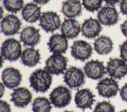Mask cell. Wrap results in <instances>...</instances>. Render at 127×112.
<instances>
[{
	"label": "cell",
	"mask_w": 127,
	"mask_h": 112,
	"mask_svg": "<svg viewBox=\"0 0 127 112\" xmlns=\"http://www.w3.org/2000/svg\"><path fill=\"white\" fill-rule=\"evenodd\" d=\"M11 101L18 108H26L31 102L32 94L28 88L25 87L16 88L10 94Z\"/></svg>",
	"instance_id": "7c38bea8"
},
{
	"label": "cell",
	"mask_w": 127,
	"mask_h": 112,
	"mask_svg": "<svg viewBox=\"0 0 127 112\" xmlns=\"http://www.w3.org/2000/svg\"><path fill=\"white\" fill-rule=\"evenodd\" d=\"M22 22L17 16L7 15L1 20V31L6 36H12L19 33L22 27Z\"/></svg>",
	"instance_id": "30bf717a"
},
{
	"label": "cell",
	"mask_w": 127,
	"mask_h": 112,
	"mask_svg": "<svg viewBox=\"0 0 127 112\" xmlns=\"http://www.w3.org/2000/svg\"><path fill=\"white\" fill-rule=\"evenodd\" d=\"M106 72L111 77L120 80L127 75V64L123 60L111 58L107 63Z\"/></svg>",
	"instance_id": "9c48e42d"
},
{
	"label": "cell",
	"mask_w": 127,
	"mask_h": 112,
	"mask_svg": "<svg viewBox=\"0 0 127 112\" xmlns=\"http://www.w3.org/2000/svg\"><path fill=\"white\" fill-rule=\"evenodd\" d=\"M20 58L24 65L33 67L38 65L40 62L41 54L39 49H35L34 47H28L22 51Z\"/></svg>",
	"instance_id": "7402d4cb"
},
{
	"label": "cell",
	"mask_w": 127,
	"mask_h": 112,
	"mask_svg": "<svg viewBox=\"0 0 127 112\" xmlns=\"http://www.w3.org/2000/svg\"><path fill=\"white\" fill-rule=\"evenodd\" d=\"M22 17L26 22L29 23H36L41 17V7L36 3H28L22 9Z\"/></svg>",
	"instance_id": "44dd1931"
},
{
	"label": "cell",
	"mask_w": 127,
	"mask_h": 112,
	"mask_svg": "<svg viewBox=\"0 0 127 112\" xmlns=\"http://www.w3.org/2000/svg\"><path fill=\"white\" fill-rule=\"evenodd\" d=\"M20 39L24 46L34 47L40 42L41 34L39 30L33 26L26 27L20 32Z\"/></svg>",
	"instance_id": "e0dca14e"
},
{
	"label": "cell",
	"mask_w": 127,
	"mask_h": 112,
	"mask_svg": "<svg viewBox=\"0 0 127 112\" xmlns=\"http://www.w3.org/2000/svg\"><path fill=\"white\" fill-rule=\"evenodd\" d=\"M127 112V110H122V111H121V112Z\"/></svg>",
	"instance_id": "d590c367"
},
{
	"label": "cell",
	"mask_w": 127,
	"mask_h": 112,
	"mask_svg": "<svg viewBox=\"0 0 127 112\" xmlns=\"http://www.w3.org/2000/svg\"><path fill=\"white\" fill-rule=\"evenodd\" d=\"M93 48L91 45L83 40L75 41L71 46V56L77 60L85 62L91 57Z\"/></svg>",
	"instance_id": "52a82bcc"
},
{
	"label": "cell",
	"mask_w": 127,
	"mask_h": 112,
	"mask_svg": "<svg viewBox=\"0 0 127 112\" xmlns=\"http://www.w3.org/2000/svg\"><path fill=\"white\" fill-rule=\"evenodd\" d=\"M72 112V111H65V112Z\"/></svg>",
	"instance_id": "8d00e7d4"
},
{
	"label": "cell",
	"mask_w": 127,
	"mask_h": 112,
	"mask_svg": "<svg viewBox=\"0 0 127 112\" xmlns=\"http://www.w3.org/2000/svg\"><path fill=\"white\" fill-rule=\"evenodd\" d=\"M30 86L36 92H46L52 84V74L45 69H37L29 77Z\"/></svg>",
	"instance_id": "6da1fadb"
},
{
	"label": "cell",
	"mask_w": 127,
	"mask_h": 112,
	"mask_svg": "<svg viewBox=\"0 0 127 112\" xmlns=\"http://www.w3.org/2000/svg\"><path fill=\"white\" fill-rule=\"evenodd\" d=\"M97 19L102 25L111 27L118 22L119 13L114 6H105L98 11Z\"/></svg>",
	"instance_id": "5bb4252c"
},
{
	"label": "cell",
	"mask_w": 127,
	"mask_h": 112,
	"mask_svg": "<svg viewBox=\"0 0 127 112\" xmlns=\"http://www.w3.org/2000/svg\"><path fill=\"white\" fill-rule=\"evenodd\" d=\"M103 1L104 0H82V4L87 11L94 13L102 7Z\"/></svg>",
	"instance_id": "484cf974"
},
{
	"label": "cell",
	"mask_w": 127,
	"mask_h": 112,
	"mask_svg": "<svg viewBox=\"0 0 127 112\" xmlns=\"http://www.w3.org/2000/svg\"><path fill=\"white\" fill-rule=\"evenodd\" d=\"M84 72L89 79L98 80L107 73L104 62L98 60H92L87 62L84 66Z\"/></svg>",
	"instance_id": "4fadbf2b"
},
{
	"label": "cell",
	"mask_w": 127,
	"mask_h": 112,
	"mask_svg": "<svg viewBox=\"0 0 127 112\" xmlns=\"http://www.w3.org/2000/svg\"><path fill=\"white\" fill-rule=\"evenodd\" d=\"M94 112H115V108L109 101H104L97 103Z\"/></svg>",
	"instance_id": "4316f807"
},
{
	"label": "cell",
	"mask_w": 127,
	"mask_h": 112,
	"mask_svg": "<svg viewBox=\"0 0 127 112\" xmlns=\"http://www.w3.org/2000/svg\"><path fill=\"white\" fill-rule=\"evenodd\" d=\"M120 11L122 14L127 16V0H121L120 3Z\"/></svg>",
	"instance_id": "4dcf8cb0"
},
{
	"label": "cell",
	"mask_w": 127,
	"mask_h": 112,
	"mask_svg": "<svg viewBox=\"0 0 127 112\" xmlns=\"http://www.w3.org/2000/svg\"><path fill=\"white\" fill-rule=\"evenodd\" d=\"M113 42L109 36H101L95 39L94 43V49L98 55H108L113 50Z\"/></svg>",
	"instance_id": "603a6c76"
},
{
	"label": "cell",
	"mask_w": 127,
	"mask_h": 112,
	"mask_svg": "<svg viewBox=\"0 0 127 112\" xmlns=\"http://www.w3.org/2000/svg\"><path fill=\"white\" fill-rule=\"evenodd\" d=\"M50 101L45 97H38L32 105L33 112H51L52 109Z\"/></svg>",
	"instance_id": "cb8c5ba5"
},
{
	"label": "cell",
	"mask_w": 127,
	"mask_h": 112,
	"mask_svg": "<svg viewBox=\"0 0 127 112\" xmlns=\"http://www.w3.org/2000/svg\"><path fill=\"white\" fill-rule=\"evenodd\" d=\"M59 15L55 12L49 11L42 13L39 19V26L47 33H52L61 27Z\"/></svg>",
	"instance_id": "8992f818"
},
{
	"label": "cell",
	"mask_w": 127,
	"mask_h": 112,
	"mask_svg": "<svg viewBox=\"0 0 127 112\" xmlns=\"http://www.w3.org/2000/svg\"><path fill=\"white\" fill-rule=\"evenodd\" d=\"M99 96L105 98H114L119 90V84L115 79L106 77L98 82L96 87Z\"/></svg>",
	"instance_id": "ba28073f"
},
{
	"label": "cell",
	"mask_w": 127,
	"mask_h": 112,
	"mask_svg": "<svg viewBox=\"0 0 127 112\" xmlns=\"http://www.w3.org/2000/svg\"><path fill=\"white\" fill-rule=\"evenodd\" d=\"M95 94L88 88L78 90L74 97V102L78 108L85 110L92 109V106L95 101Z\"/></svg>",
	"instance_id": "9a60e30c"
},
{
	"label": "cell",
	"mask_w": 127,
	"mask_h": 112,
	"mask_svg": "<svg viewBox=\"0 0 127 112\" xmlns=\"http://www.w3.org/2000/svg\"><path fill=\"white\" fill-rule=\"evenodd\" d=\"M50 52L53 54H64L69 47L67 38L62 34H55L50 37L47 43Z\"/></svg>",
	"instance_id": "2e32d148"
},
{
	"label": "cell",
	"mask_w": 127,
	"mask_h": 112,
	"mask_svg": "<svg viewBox=\"0 0 127 112\" xmlns=\"http://www.w3.org/2000/svg\"><path fill=\"white\" fill-rule=\"evenodd\" d=\"M82 5L79 0H66L62 4V12L68 19H74L81 15Z\"/></svg>",
	"instance_id": "ffe728a7"
},
{
	"label": "cell",
	"mask_w": 127,
	"mask_h": 112,
	"mask_svg": "<svg viewBox=\"0 0 127 112\" xmlns=\"http://www.w3.org/2000/svg\"><path fill=\"white\" fill-rule=\"evenodd\" d=\"M1 78L4 87L13 89L20 86L22 82V75L19 70L10 67L3 70Z\"/></svg>",
	"instance_id": "8fae6325"
},
{
	"label": "cell",
	"mask_w": 127,
	"mask_h": 112,
	"mask_svg": "<svg viewBox=\"0 0 127 112\" xmlns=\"http://www.w3.org/2000/svg\"><path fill=\"white\" fill-rule=\"evenodd\" d=\"M3 4L8 12L16 13L23 9L24 0H3Z\"/></svg>",
	"instance_id": "d4e9b609"
},
{
	"label": "cell",
	"mask_w": 127,
	"mask_h": 112,
	"mask_svg": "<svg viewBox=\"0 0 127 112\" xmlns=\"http://www.w3.org/2000/svg\"><path fill=\"white\" fill-rule=\"evenodd\" d=\"M11 106L5 101H0V112H11Z\"/></svg>",
	"instance_id": "f1b7e54d"
},
{
	"label": "cell",
	"mask_w": 127,
	"mask_h": 112,
	"mask_svg": "<svg viewBox=\"0 0 127 112\" xmlns=\"http://www.w3.org/2000/svg\"><path fill=\"white\" fill-rule=\"evenodd\" d=\"M72 99V94L69 89L63 86L54 88L50 94L51 103L58 108H64L70 104Z\"/></svg>",
	"instance_id": "3957f363"
},
{
	"label": "cell",
	"mask_w": 127,
	"mask_h": 112,
	"mask_svg": "<svg viewBox=\"0 0 127 112\" xmlns=\"http://www.w3.org/2000/svg\"><path fill=\"white\" fill-rule=\"evenodd\" d=\"M34 2L36 3L37 4H39V5H44V4H47L51 0H33Z\"/></svg>",
	"instance_id": "836d02e7"
},
{
	"label": "cell",
	"mask_w": 127,
	"mask_h": 112,
	"mask_svg": "<svg viewBox=\"0 0 127 112\" xmlns=\"http://www.w3.org/2000/svg\"><path fill=\"white\" fill-rule=\"evenodd\" d=\"M104 1L105 3H107V4L113 6L114 5H115L116 4L120 3V1H121V0H104Z\"/></svg>",
	"instance_id": "d6a6232c"
},
{
	"label": "cell",
	"mask_w": 127,
	"mask_h": 112,
	"mask_svg": "<svg viewBox=\"0 0 127 112\" xmlns=\"http://www.w3.org/2000/svg\"><path fill=\"white\" fill-rule=\"evenodd\" d=\"M102 30L101 23L97 19L90 17L81 25V33L87 39H94L98 36Z\"/></svg>",
	"instance_id": "ac0fdd59"
},
{
	"label": "cell",
	"mask_w": 127,
	"mask_h": 112,
	"mask_svg": "<svg viewBox=\"0 0 127 112\" xmlns=\"http://www.w3.org/2000/svg\"><path fill=\"white\" fill-rule=\"evenodd\" d=\"M121 32L123 33L124 36L127 38V20H126L120 26Z\"/></svg>",
	"instance_id": "1f68e13d"
},
{
	"label": "cell",
	"mask_w": 127,
	"mask_h": 112,
	"mask_svg": "<svg viewBox=\"0 0 127 112\" xmlns=\"http://www.w3.org/2000/svg\"><path fill=\"white\" fill-rule=\"evenodd\" d=\"M68 58L61 54H54L45 62V69L52 75H59L67 70Z\"/></svg>",
	"instance_id": "277c9868"
},
{
	"label": "cell",
	"mask_w": 127,
	"mask_h": 112,
	"mask_svg": "<svg viewBox=\"0 0 127 112\" xmlns=\"http://www.w3.org/2000/svg\"><path fill=\"white\" fill-rule=\"evenodd\" d=\"M120 96L123 101L127 102V83L122 87L120 91Z\"/></svg>",
	"instance_id": "f546056e"
},
{
	"label": "cell",
	"mask_w": 127,
	"mask_h": 112,
	"mask_svg": "<svg viewBox=\"0 0 127 112\" xmlns=\"http://www.w3.org/2000/svg\"><path fill=\"white\" fill-rule=\"evenodd\" d=\"M1 54L6 60L11 62L17 61L22 54L20 42L14 38L6 39L1 45Z\"/></svg>",
	"instance_id": "7a4b0ae2"
},
{
	"label": "cell",
	"mask_w": 127,
	"mask_h": 112,
	"mask_svg": "<svg viewBox=\"0 0 127 112\" xmlns=\"http://www.w3.org/2000/svg\"><path fill=\"white\" fill-rule=\"evenodd\" d=\"M81 31V27L78 21L73 19L64 20L61 25L62 34L67 39H72L78 37Z\"/></svg>",
	"instance_id": "d6986e66"
},
{
	"label": "cell",
	"mask_w": 127,
	"mask_h": 112,
	"mask_svg": "<svg viewBox=\"0 0 127 112\" xmlns=\"http://www.w3.org/2000/svg\"><path fill=\"white\" fill-rule=\"evenodd\" d=\"M4 84H3V83L1 84V98L2 96H3V92H4V90H3V89H4Z\"/></svg>",
	"instance_id": "e575fe53"
},
{
	"label": "cell",
	"mask_w": 127,
	"mask_h": 112,
	"mask_svg": "<svg viewBox=\"0 0 127 112\" xmlns=\"http://www.w3.org/2000/svg\"><path fill=\"white\" fill-rule=\"evenodd\" d=\"M64 81L71 89H78L85 83V73L80 68L71 67L64 73Z\"/></svg>",
	"instance_id": "5b68a950"
},
{
	"label": "cell",
	"mask_w": 127,
	"mask_h": 112,
	"mask_svg": "<svg viewBox=\"0 0 127 112\" xmlns=\"http://www.w3.org/2000/svg\"><path fill=\"white\" fill-rule=\"evenodd\" d=\"M120 52L121 59L127 62V40L120 46Z\"/></svg>",
	"instance_id": "83f0119b"
}]
</instances>
